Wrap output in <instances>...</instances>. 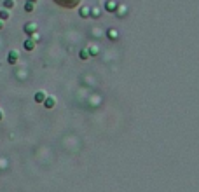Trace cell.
<instances>
[{
	"instance_id": "obj_6",
	"label": "cell",
	"mask_w": 199,
	"mask_h": 192,
	"mask_svg": "<svg viewBox=\"0 0 199 192\" xmlns=\"http://www.w3.org/2000/svg\"><path fill=\"white\" fill-rule=\"evenodd\" d=\"M14 5H16V0H4V9L9 11V9H12Z\"/></svg>"
},
{
	"instance_id": "obj_5",
	"label": "cell",
	"mask_w": 199,
	"mask_h": 192,
	"mask_svg": "<svg viewBox=\"0 0 199 192\" xmlns=\"http://www.w3.org/2000/svg\"><path fill=\"white\" fill-rule=\"evenodd\" d=\"M45 93H44V91H37V93H35V96H33V98H35V101H37V103H42V101H44V100H45Z\"/></svg>"
},
{
	"instance_id": "obj_4",
	"label": "cell",
	"mask_w": 199,
	"mask_h": 192,
	"mask_svg": "<svg viewBox=\"0 0 199 192\" xmlns=\"http://www.w3.org/2000/svg\"><path fill=\"white\" fill-rule=\"evenodd\" d=\"M7 61H9V65H16V61H18V51H11L9 56H7Z\"/></svg>"
},
{
	"instance_id": "obj_2",
	"label": "cell",
	"mask_w": 199,
	"mask_h": 192,
	"mask_svg": "<svg viewBox=\"0 0 199 192\" xmlns=\"http://www.w3.org/2000/svg\"><path fill=\"white\" fill-rule=\"evenodd\" d=\"M42 103H44V107H45L47 110H51V108H54V105H56V100H54L53 96H45V100H44Z\"/></svg>"
},
{
	"instance_id": "obj_1",
	"label": "cell",
	"mask_w": 199,
	"mask_h": 192,
	"mask_svg": "<svg viewBox=\"0 0 199 192\" xmlns=\"http://www.w3.org/2000/svg\"><path fill=\"white\" fill-rule=\"evenodd\" d=\"M23 30H25V33H26V35H33V33L37 32V25H35V23H26Z\"/></svg>"
},
{
	"instance_id": "obj_3",
	"label": "cell",
	"mask_w": 199,
	"mask_h": 192,
	"mask_svg": "<svg viewBox=\"0 0 199 192\" xmlns=\"http://www.w3.org/2000/svg\"><path fill=\"white\" fill-rule=\"evenodd\" d=\"M25 49L26 51H33L35 49V38H28V40H25Z\"/></svg>"
},
{
	"instance_id": "obj_11",
	"label": "cell",
	"mask_w": 199,
	"mask_h": 192,
	"mask_svg": "<svg viewBox=\"0 0 199 192\" xmlns=\"http://www.w3.org/2000/svg\"><path fill=\"white\" fill-rule=\"evenodd\" d=\"M79 56H80V59H87V58H89V53H87L86 49H82L79 53Z\"/></svg>"
},
{
	"instance_id": "obj_13",
	"label": "cell",
	"mask_w": 199,
	"mask_h": 192,
	"mask_svg": "<svg viewBox=\"0 0 199 192\" xmlns=\"http://www.w3.org/2000/svg\"><path fill=\"white\" fill-rule=\"evenodd\" d=\"M91 14H93L94 18H100V9H96V7H94V9L91 11Z\"/></svg>"
},
{
	"instance_id": "obj_15",
	"label": "cell",
	"mask_w": 199,
	"mask_h": 192,
	"mask_svg": "<svg viewBox=\"0 0 199 192\" xmlns=\"http://www.w3.org/2000/svg\"><path fill=\"white\" fill-rule=\"evenodd\" d=\"M2 28H4V21H0V30H2Z\"/></svg>"
},
{
	"instance_id": "obj_14",
	"label": "cell",
	"mask_w": 199,
	"mask_h": 192,
	"mask_svg": "<svg viewBox=\"0 0 199 192\" xmlns=\"http://www.w3.org/2000/svg\"><path fill=\"white\" fill-rule=\"evenodd\" d=\"M26 2H30V4H37V0H26Z\"/></svg>"
},
{
	"instance_id": "obj_12",
	"label": "cell",
	"mask_w": 199,
	"mask_h": 192,
	"mask_svg": "<svg viewBox=\"0 0 199 192\" xmlns=\"http://www.w3.org/2000/svg\"><path fill=\"white\" fill-rule=\"evenodd\" d=\"M108 37H110V40H115V37H117V32H115V30H110V32H108Z\"/></svg>"
},
{
	"instance_id": "obj_8",
	"label": "cell",
	"mask_w": 199,
	"mask_h": 192,
	"mask_svg": "<svg viewBox=\"0 0 199 192\" xmlns=\"http://www.w3.org/2000/svg\"><path fill=\"white\" fill-rule=\"evenodd\" d=\"M89 14H91L89 7H82V9H80V16H82V18H89Z\"/></svg>"
},
{
	"instance_id": "obj_16",
	"label": "cell",
	"mask_w": 199,
	"mask_h": 192,
	"mask_svg": "<svg viewBox=\"0 0 199 192\" xmlns=\"http://www.w3.org/2000/svg\"><path fill=\"white\" fill-rule=\"evenodd\" d=\"M2 119H4V114H2V110H0V121H2Z\"/></svg>"
},
{
	"instance_id": "obj_10",
	"label": "cell",
	"mask_w": 199,
	"mask_h": 192,
	"mask_svg": "<svg viewBox=\"0 0 199 192\" xmlns=\"http://www.w3.org/2000/svg\"><path fill=\"white\" fill-rule=\"evenodd\" d=\"M33 9H35V5H33V4H30V2H26V4H25V11H26V12H32Z\"/></svg>"
},
{
	"instance_id": "obj_7",
	"label": "cell",
	"mask_w": 199,
	"mask_h": 192,
	"mask_svg": "<svg viewBox=\"0 0 199 192\" xmlns=\"http://www.w3.org/2000/svg\"><path fill=\"white\" fill-rule=\"evenodd\" d=\"M9 16H11V12H9L7 9H2V11H0V21H5V19H9Z\"/></svg>"
},
{
	"instance_id": "obj_9",
	"label": "cell",
	"mask_w": 199,
	"mask_h": 192,
	"mask_svg": "<svg viewBox=\"0 0 199 192\" xmlns=\"http://www.w3.org/2000/svg\"><path fill=\"white\" fill-rule=\"evenodd\" d=\"M105 7H107V9H108L110 12H114V11H115V7H117V4H115V2H108V4H107Z\"/></svg>"
}]
</instances>
